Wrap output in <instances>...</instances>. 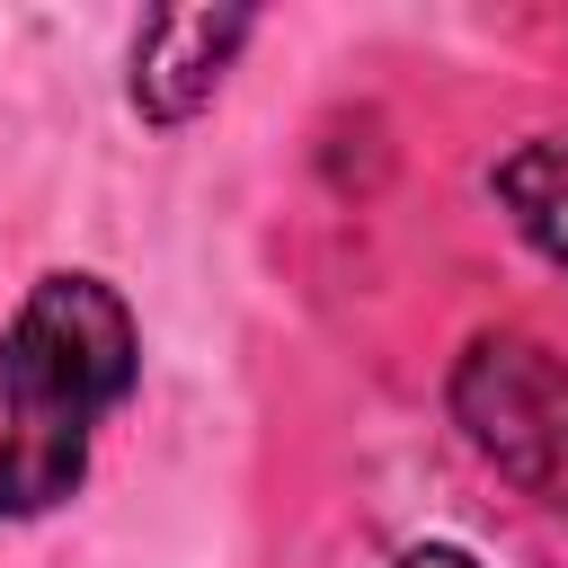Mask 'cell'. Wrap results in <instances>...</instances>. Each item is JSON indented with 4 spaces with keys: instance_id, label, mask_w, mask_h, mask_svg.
Returning a JSON list of instances; mask_svg holds the SVG:
<instances>
[{
    "instance_id": "6da1fadb",
    "label": "cell",
    "mask_w": 568,
    "mask_h": 568,
    "mask_svg": "<svg viewBox=\"0 0 568 568\" xmlns=\"http://www.w3.org/2000/svg\"><path fill=\"white\" fill-rule=\"evenodd\" d=\"M142 390V320L98 266H53L0 320V524L89 488L98 426Z\"/></svg>"
},
{
    "instance_id": "7a4b0ae2",
    "label": "cell",
    "mask_w": 568,
    "mask_h": 568,
    "mask_svg": "<svg viewBox=\"0 0 568 568\" xmlns=\"http://www.w3.org/2000/svg\"><path fill=\"white\" fill-rule=\"evenodd\" d=\"M444 408L506 488L568 506V355L524 328H479L444 373Z\"/></svg>"
},
{
    "instance_id": "3957f363",
    "label": "cell",
    "mask_w": 568,
    "mask_h": 568,
    "mask_svg": "<svg viewBox=\"0 0 568 568\" xmlns=\"http://www.w3.org/2000/svg\"><path fill=\"white\" fill-rule=\"evenodd\" d=\"M257 44V9H151L124 44V106L151 133H186L222 80L240 71V53Z\"/></svg>"
},
{
    "instance_id": "277c9868",
    "label": "cell",
    "mask_w": 568,
    "mask_h": 568,
    "mask_svg": "<svg viewBox=\"0 0 568 568\" xmlns=\"http://www.w3.org/2000/svg\"><path fill=\"white\" fill-rule=\"evenodd\" d=\"M488 195L532 257L568 275V133H524L488 160Z\"/></svg>"
},
{
    "instance_id": "5b68a950",
    "label": "cell",
    "mask_w": 568,
    "mask_h": 568,
    "mask_svg": "<svg viewBox=\"0 0 568 568\" xmlns=\"http://www.w3.org/2000/svg\"><path fill=\"white\" fill-rule=\"evenodd\" d=\"M390 568H479V559H470L462 541H417V550H399Z\"/></svg>"
}]
</instances>
